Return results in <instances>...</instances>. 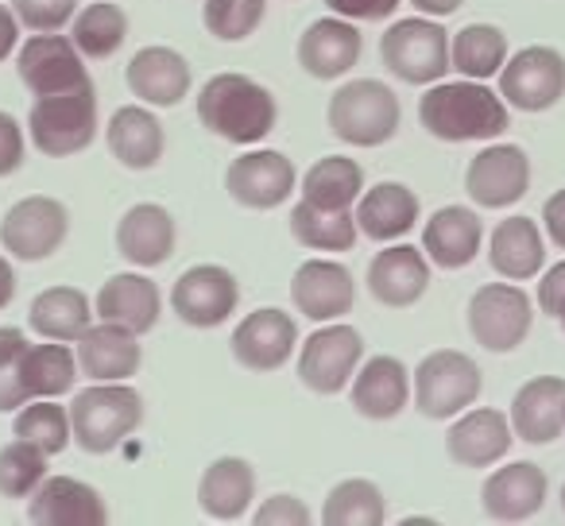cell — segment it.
<instances>
[{"instance_id":"60d3db41","label":"cell","mask_w":565,"mask_h":526,"mask_svg":"<svg viewBox=\"0 0 565 526\" xmlns=\"http://www.w3.org/2000/svg\"><path fill=\"white\" fill-rule=\"evenodd\" d=\"M12 438H24L28 446L43 449L47 457H58L74 441L71 407H58L55 399H32L12 418Z\"/></svg>"},{"instance_id":"83f0119b","label":"cell","mask_w":565,"mask_h":526,"mask_svg":"<svg viewBox=\"0 0 565 526\" xmlns=\"http://www.w3.org/2000/svg\"><path fill=\"white\" fill-rule=\"evenodd\" d=\"M511 430L526 446H550L565 433V379L534 376L511 399Z\"/></svg>"},{"instance_id":"f6af8a7d","label":"cell","mask_w":565,"mask_h":526,"mask_svg":"<svg viewBox=\"0 0 565 526\" xmlns=\"http://www.w3.org/2000/svg\"><path fill=\"white\" fill-rule=\"evenodd\" d=\"M12 12L28 32H63L78 17V0H12Z\"/></svg>"},{"instance_id":"5b68a950","label":"cell","mask_w":565,"mask_h":526,"mask_svg":"<svg viewBox=\"0 0 565 526\" xmlns=\"http://www.w3.org/2000/svg\"><path fill=\"white\" fill-rule=\"evenodd\" d=\"M102 125H97V89L94 82L66 94L35 97L32 112H28V136L32 148L47 159H66L86 151L97 140Z\"/></svg>"},{"instance_id":"9a60e30c","label":"cell","mask_w":565,"mask_h":526,"mask_svg":"<svg viewBox=\"0 0 565 526\" xmlns=\"http://www.w3.org/2000/svg\"><path fill=\"white\" fill-rule=\"evenodd\" d=\"M299 186V171L282 151L271 148H252L241 159H233L225 171V190L236 205L244 210L267 213L275 205H282Z\"/></svg>"},{"instance_id":"74e56055","label":"cell","mask_w":565,"mask_h":526,"mask_svg":"<svg viewBox=\"0 0 565 526\" xmlns=\"http://www.w3.org/2000/svg\"><path fill=\"white\" fill-rule=\"evenodd\" d=\"M449 58L461 78L488 82L508 63V35L495 24H469L457 35H449Z\"/></svg>"},{"instance_id":"4dcf8cb0","label":"cell","mask_w":565,"mask_h":526,"mask_svg":"<svg viewBox=\"0 0 565 526\" xmlns=\"http://www.w3.org/2000/svg\"><path fill=\"white\" fill-rule=\"evenodd\" d=\"M353 213H356L361 236H369V240H376V244H392L418 225L423 202H418L415 190L403 186V182H376V186L364 190Z\"/></svg>"},{"instance_id":"8fae6325","label":"cell","mask_w":565,"mask_h":526,"mask_svg":"<svg viewBox=\"0 0 565 526\" xmlns=\"http://www.w3.org/2000/svg\"><path fill=\"white\" fill-rule=\"evenodd\" d=\"M17 78L24 82V89L32 97L66 94V89H78L94 82L86 71V55L74 47L71 35H58V32L28 35V43L17 51Z\"/></svg>"},{"instance_id":"816d5d0a","label":"cell","mask_w":565,"mask_h":526,"mask_svg":"<svg viewBox=\"0 0 565 526\" xmlns=\"http://www.w3.org/2000/svg\"><path fill=\"white\" fill-rule=\"evenodd\" d=\"M20 17L12 12V4H0V63L12 58L20 51Z\"/></svg>"},{"instance_id":"7c38bea8","label":"cell","mask_w":565,"mask_h":526,"mask_svg":"<svg viewBox=\"0 0 565 526\" xmlns=\"http://www.w3.org/2000/svg\"><path fill=\"white\" fill-rule=\"evenodd\" d=\"M241 307V283L221 264H194L171 287V310L190 330H217Z\"/></svg>"},{"instance_id":"db71d44e","label":"cell","mask_w":565,"mask_h":526,"mask_svg":"<svg viewBox=\"0 0 565 526\" xmlns=\"http://www.w3.org/2000/svg\"><path fill=\"white\" fill-rule=\"evenodd\" d=\"M12 299H17V271L4 256H0V310H9Z\"/></svg>"},{"instance_id":"52a82bcc","label":"cell","mask_w":565,"mask_h":526,"mask_svg":"<svg viewBox=\"0 0 565 526\" xmlns=\"http://www.w3.org/2000/svg\"><path fill=\"white\" fill-rule=\"evenodd\" d=\"M411 384H415L418 415L430 418V422H446V418H457L480 399L484 372L477 368L472 356L457 353V348H438V353L423 356Z\"/></svg>"},{"instance_id":"9c48e42d","label":"cell","mask_w":565,"mask_h":526,"mask_svg":"<svg viewBox=\"0 0 565 526\" xmlns=\"http://www.w3.org/2000/svg\"><path fill=\"white\" fill-rule=\"evenodd\" d=\"M364 364V337L345 322H326L299 345V384L315 395H341Z\"/></svg>"},{"instance_id":"ac0fdd59","label":"cell","mask_w":565,"mask_h":526,"mask_svg":"<svg viewBox=\"0 0 565 526\" xmlns=\"http://www.w3.org/2000/svg\"><path fill=\"white\" fill-rule=\"evenodd\" d=\"M515 430L511 418L495 407H469L446 430V453L461 469H492L508 457Z\"/></svg>"},{"instance_id":"f35d334b","label":"cell","mask_w":565,"mask_h":526,"mask_svg":"<svg viewBox=\"0 0 565 526\" xmlns=\"http://www.w3.org/2000/svg\"><path fill=\"white\" fill-rule=\"evenodd\" d=\"M71 40L89 63H102V58H113L128 40V17L120 4L113 0H97L89 9H82L78 17L71 20Z\"/></svg>"},{"instance_id":"ee69618b","label":"cell","mask_w":565,"mask_h":526,"mask_svg":"<svg viewBox=\"0 0 565 526\" xmlns=\"http://www.w3.org/2000/svg\"><path fill=\"white\" fill-rule=\"evenodd\" d=\"M28 353V333L17 325H0V415H17L28 402L20 387V361Z\"/></svg>"},{"instance_id":"7bdbcfd3","label":"cell","mask_w":565,"mask_h":526,"mask_svg":"<svg viewBox=\"0 0 565 526\" xmlns=\"http://www.w3.org/2000/svg\"><path fill=\"white\" fill-rule=\"evenodd\" d=\"M267 17V0H202V24L213 40L244 43Z\"/></svg>"},{"instance_id":"d4e9b609","label":"cell","mask_w":565,"mask_h":526,"mask_svg":"<svg viewBox=\"0 0 565 526\" xmlns=\"http://www.w3.org/2000/svg\"><path fill=\"white\" fill-rule=\"evenodd\" d=\"M484 248V221L469 205H441L430 213L423 228V251L430 256L434 268L461 271L469 268L477 251Z\"/></svg>"},{"instance_id":"d590c367","label":"cell","mask_w":565,"mask_h":526,"mask_svg":"<svg viewBox=\"0 0 565 526\" xmlns=\"http://www.w3.org/2000/svg\"><path fill=\"white\" fill-rule=\"evenodd\" d=\"M302 202L318 210H356L364 194V171L361 163L345 155H326L302 179Z\"/></svg>"},{"instance_id":"f1b7e54d","label":"cell","mask_w":565,"mask_h":526,"mask_svg":"<svg viewBox=\"0 0 565 526\" xmlns=\"http://www.w3.org/2000/svg\"><path fill=\"white\" fill-rule=\"evenodd\" d=\"M105 143L125 171H151L167 151V132L151 105H120L105 125Z\"/></svg>"},{"instance_id":"5bb4252c","label":"cell","mask_w":565,"mask_h":526,"mask_svg":"<svg viewBox=\"0 0 565 526\" xmlns=\"http://www.w3.org/2000/svg\"><path fill=\"white\" fill-rule=\"evenodd\" d=\"M531 190V159L519 143H488L465 167V194L480 210H508Z\"/></svg>"},{"instance_id":"9f6ffc18","label":"cell","mask_w":565,"mask_h":526,"mask_svg":"<svg viewBox=\"0 0 565 526\" xmlns=\"http://www.w3.org/2000/svg\"><path fill=\"white\" fill-rule=\"evenodd\" d=\"M562 511H565V484H562Z\"/></svg>"},{"instance_id":"f546056e","label":"cell","mask_w":565,"mask_h":526,"mask_svg":"<svg viewBox=\"0 0 565 526\" xmlns=\"http://www.w3.org/2000/svg\"><path fill=\"white\" fill-rule=\"evenodd\" d=\"M94 314L102 322H117L132 333H151L163 314V299H159V287L151 283L140 271H120V276L105 279L102 291H97Z\"/></svg>"},{"instance_id":"8992f818","label":"cell","mask_w":565,"mask_h":526,"mask_svg":"<svg viewBox=\"0 0 565 526\" xmlns=\"http://www.w3.org/2000/svg\"><path fill=\"white\" fill-rule=\"evenodd\" d=\"M380 58H384L387 74H395L407 86H434L454 71L449 32L434 17L395 20L380 35Z\"/></svg>"},{"instance_id":"f907efd6","label":"cell","mask_w":565,"mask_h":526,"mask_svg":"<svg viewBox=\"0 0 565 526\" xmlns=\"http://www.w3.org/2000/svg\"><path fill=\"white\" fill-rule=\"evenodd\" d=\"M542 228L554 240V248L565 251V190L546 197V205H542Z\"/></svg>"},{"instance_id":"277c9868","label":"cell","mask_w":565,"mask_h":526,"mask_svg":"<svg viewBox=\"0 0 565 526\" xmlns=\"http://www.w3.org/2000/svg\"><path fill=\"white\" fill-rule=\"evenodd\" d=\"M143 422V395L132 384H94L74 395L71 426L74 446L89 457H105L132 438Z\"/></svg>"},{"instance_id":"d6a6232c","label":"cell","mask_w":565,"mask_h":526,"mask_svg":"<svg viewBox=\"0 0 565 526\" xmlns=\"http://www.w3.org/2000/svg\"><path fill=\"white\" fill-rule=\"evenodd\" d=\"M256 500V469L244 457H217L198 480V507L217 523H236Z\"/></svg>"},{"instance_id":"cb8c5ba5","label":"cell","mask_w":565,"mask_h":526,"mask_svg":"<svg viewBox=\"0 0 565 526\" xmlns=\"http://www.w3.org/2000/svg\"><path fill=\"white\" fill-rule=\"evenodd\" d=\"M125 82L151 109H174L194 86V71L174 47H143L128 58Z\"/></svg>"},{"instance_id":"c3c4849f","label":"cell","mask_w":565,"mask_h":526,"mask_svg":"<svg viewBox=\"0 0 565 526\" xmlns=\"http://www.w3.org/2000/svg\"><path fill=\"white\" fill-rule=\"evenodd\" d=\"M403 0H326V9L333 17H345V20H361V24H380V20H392L399 12Z\"/></svg>"},{"instance_id":"7402d4cb","label":"cell","mask_w":565,"mask_h":526,"mask_svg":"<svg viewBox=\"0 0 565 526\" xmlns=\"http://www.w3.org/2000/svg\"><path fill=\"white\" fill-rule=\"evenodd\" d=\"M550 480L534 461H511L495 469L480 487V507L495 523H526L546 507Z\"/></svg>"},{"instance_id":"603a6c76","label":"cell","mask_w":565,"mask_h":526,"mask_svg":"<svg viewBox=\"0 0 565 526\" xmlns=\"http://www.w3.org/2000/svg\"><path fill=\"white\" fill-rule=\"evenodd\" d=\"M74 353H78L82 376H89L94 384H125L140 372L143 348L140 333L125 330L117 322H97L74 341Z\"/></svg>"},{"instance_id":"4316f807","label":"cell","mask_w":565,"mask_h":526,"mask_svg":"<svg viewBox=\"0 0 565 526\" xmlns=\"http://www.w3.org/2000/svg\"><path fill=\"white\" fill-rule=\"evenodd\" d=\"M179 248V225L171 210L156 202H140L120 217L117 225V251L132 268H163Z\"/></svg>"},{"instance_id":"d6986e66","label":"cell","mask_w":565,"mask_h":526,"mask_svg":"<svg viewBox=\"0 0 565 526\" xmlns=\"http://www.w3.org/2000/svg\"><path fill=\"white\" fill-rule=\"evenodd\" d=\"M430 291V256L415 244H387L369 264V294L387 310L415 307Z\"/></svg>"},{"instance_id":"ba28073f","label":"cell","mask_w":565,"mask_h":526,"mask_svg":"<svg viewBox=\"0 0 565 526\" xmlns=\"http://www.w3.org/2000/svg\"><path fill=\"white\" fill-rule=\"evenodd\" d=\"M71 236V210L58 197L32 194L20 197L0 221V248L20 264H43Z\"/></svg>"},{"instance_id":"7a4b0ae2","label":"cell","mask_w":565,"mask_h":526,"mask_svg":"<svg viewBox=\"0 0 565 526\" xmlns=\"http://www.w3.org/2000/svg\"><path fill=\"white\" fill-rule=\"evenodd\" d=\"M198 120L205 132L217 140L236 143V148H252L264 143L275 132L279 120V105L267 86L244 74H213L202 89H198Z\"/></svg>"},{"instance_id":"44dd1931","label":"cell","mask_w":565,"mask_h":526,"mask_svg":"<svg viewBox=\"0 0 565 526\" xmlns=\"http://www.w3.org/2000/svg\"><path fill=\"white\" fill-rule=\"evenodd\" d=\"M361 51H364V40L356 32L353 20L345 17H322L299 35V66L318 82H338L361 63Z\"/></svg>"},{"instance_id":"ffe728a7","label":"cell","mask_w":565,"mask_h":526,"mask_svg":"<svg viewBox=\"0 0 565 526\" xmlns=\"http://www.w3.org/2000/svg\"><path fill=\"white\" fill-rule=\"evenodd\" d=\"M415 384H411V372L399 356H369V361L356 368L353 384H349V399L353 410L369 422H392L407 410Z\"/></svg>"},{"instance_id":"8d00e7d4","label":"cell","mask_w":565,"mask_h":526,"mask_svg":"<svg viewBox=\"0 0 565 526\" xmlns=\"http://www.w3.org/2000/svg\"><path fill=\"white\" fill-rule=\"evenodd\" d=\"M291 236L310 251H353L356 236V213L353 210H318V205H307L299 197V205L291 210Z\"/></svg>"},{"instance_id":"836d02e7","label":"cell","mask_w":565,"mask_h":526,"mask_svg":"<svg viewBox=\"0 0 565 526\" xmlns=\"http://www.w3.org/2000/svg\"><path fill=\"white\" fill-rule=\"evenodd\" d=\"M94 310H89V299L78 291V287H47L32 299L28 307V325H32L35 337L43 341H74L94 325Z\"/></svg>"},{"instance_id":"11a10c76","label":"cell","mask_w":565,"mask_h":526,"mask_svg":"<svg viewBox=\"0 0 565 526\" xmlns=\"http://www.w3.org/2000/svg\"><path fill=\"white\" fill-rule=\"evenodd\" d=\"M557 322H562V330H565V302H562V310H557Z\"/></svg>"},{"instance_id":"681fc988","label":"cell","mask_w":565,"mask_h":526,"mask_svg":"<svg viewBox=\"0 0 565 526\" xmlns=\"http://www.w3.org/2000/svg\"><path fill=\"white\" fill-rule=\"evenodd\" d=\"M562 302H565V259H562V264H554V268H550L546 276H542V283H539V310H542V314L557 318Z\"/></svg>"},{"instance_id":"4fadbf2b","label":"cell","mask_w":565,"mask_h":526,"mask_svg":"<svg viewBox=\"0 0 565 526\" xmlns=\"http://www.w3.org/2000/svg\"><path fill=\"white\" fill-rule=\"evenodd\" d=\"M500 97L508 109L546 112L565 97V55L554 47H523L503 63Z\"/></svg>"},{"instance_id":"bcb514c9","label":"cell","mask_w":565,"mask_h":526,"mask_svg":"<svg viewBox=\"0 0 565 526\" xmlns=\"http://www.w3.org/2000/svg\"><path fill=\"white\" fill-rule=\"evenodd\" d=\"M310 518H315L310 507L291 492L271 495V500H264L256 511H252V523L256 526H307Z\"/></svg>"},{"instance_id":"ab89813d","label":"cell","mask_w":565,"mask_h":526,"mask_svg":"<svg viewBox=\"0 0 565 526\" xmlns=\"http://www.w3.org/2000/svg\"><path fill=\"white\" fill-rule=\"evenodd\" d=\"M387 518V500L380 492V484L364 476L341 480L338 487H330L322 503V523L326 526H380Z\"/></svg>"},{"instance_id":"b9f144b4","label":"cell","mask_w":565,"mask_h":526,"mask_svg":"<svg viewBox=\"0 0 565 526\" xmlns=\"http://www.w3.org/2000/svg\"><path fill=\"white\" fill-rule=\"evenodd\" d=\"M47 480V453L28 446L24 438H12L0 449V495L4 500H32L35 487Z\"/></svg>"},{"instance_id":"7dc6e473","label":"cell","mask_w":565,"mask_h":526,"mask_svg":"<svg viewBox=\"0 0 565 526\" xmlns=\"http://www.w3.org/2000/svg\"><path fill=\"white\" fill-rule=\"evenodd\" d=\"M28 159V140H24V128L12 112L0 109V179H12V174L24 167Z\"/></svg>"},{"instance_id":"3957f363","label":"cell","mask_w":565,"mask_h":526,"mask_svg":"<svg viewBox=\"0 0 565 526\" xmlns=\"http://www.w3.org/2000/svg\"><path fill=\"white\" fill-rule=\"evenodd\" d=\"M326 125L349 148H384L403 125V105L387 82L353 78L326 105Z\"/></svg>"},{"instance_id":"484cf974","label":"cell","mask_w":565,"mask_h":526,"mask_svg":"<svg viewBox=\"0 0 565 526\" xmlns=\"http://www.w3.org/2000/svg\"><path fill=\"white\" fill-rule=\"evenodd\" d=\"M28 518L40 526H102L109 523L102 492L89 487L86 480L74 476H47L32 492Z\"/></svg>"},{"instance_id":"2e32d148","label":"cell","mask_w":565,"mask_h":526,"mask_svg":"<svg viewBox=\"0 0 565 526\" xmlns=\"http://www.w3.org/2000/svg\"><path fill=\"white\" fill-rule=\"evenodd\" d=\"M233 361L248 372H279L299 348V322L279 307H259L228 337Z\"/></svg>"},{"instance_id":"30bf717a","label":"cell","mask_w":565,"mask_h":526,"mask_svg":"<svg viewBox=\"0 0 565 526\" xmlns=\"http://www.w3.org/2000/svg\"><path fill=\"white\" fill-rule=\"evenodd\" d=\"M534 325V302L523 287L484 283L469 299V333L488 353H515Z\"/></svg>"},{"instance_id":"f5cc1de1","label":"cell","mask_w":565,"mask_h":526,"mask_svg":"<svg viewBox=\"0 0 565 526\" xmlns=\"http://www.w3.org/2000/svg\"><path fill=\"white\" fill-rule=\"evenodd\" d=\"M411 4H415V12H418V17L446 20V17H454V12L461 9L465 0H411Z\"/></svg>"},{"instance_id":"e0dca14e","label":"cell","mask_w":565,"mask_h":526,"mask_svg":"<svg viewBox=\"0 0 565 526\" xmlns=\"http://www.w3.org/2000/svg\"><path fill=\"white\" fill-rule=\"evenodd\" d=\"M291 302L310 322H341L356 302L353 271L338 259H307L291 276Z\"/></svg>"},{"instance_id":"1f68e13d","label":"cell","mask_w":565,"mask_h":526,"mask_svg":"<svg viewBox=\"0 0 565 526\" xmlns=\"http://www.w3.org/2000/svg\"><path fill=\"white\" fill-rule=\"evenodd\" d=\"M488 264H492L495 276L511 279V283H523L534 279L546 264V236H542L539 221L534 217H508L492 228V240H488Z\"/></svg>"},{"instance_id":"6da1fadb","label":"cell","mask_w":565,"mask_h":526,"mask_svg":"<svg viewBox=\"0 0 565 526\" xmlns=\"http://www.w3.org/2000/svg\"><path fill=\"white\" fill-rule=\"evenodd\" d=\"M418 125L441 143L500 140L508 132V101L477 78L434 82L418 97Z\"/></svg>"},{"instance_id":"e575fe53","label":"cell","mask_w":565,"mask_h":526,"mask_svg":"<svg viewBox=\"0 0 565 526\" xmlns=\"http://www.w3.org/2000/svg\"><path fill=\"white\" fill-rule=\"evenodd\" d=\"M78 372V353L66 341H43V345H28L24 361H20V387H24L28 402L58 399V395L74 391Z\"/></svg>"}]
</instances>
